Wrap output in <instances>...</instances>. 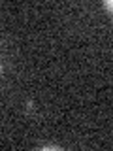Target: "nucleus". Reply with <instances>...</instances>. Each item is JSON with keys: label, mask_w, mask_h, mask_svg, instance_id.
Wrapping results in <instances>:
<instances>
[{"label": "nucleus", "mask_w": 113, "mask_h": 151, "mask_svg": "<svg viewBox=\"0 0 113 151\" xmlns=\"http://www.w3.org/2000/svg\"><path fill=\"white\" fill-rule=\"evenodd\" d=\"M0 70H2V64H0Z\"/></svg>", "instance_id": "f257e3e1"}]
</instances>
